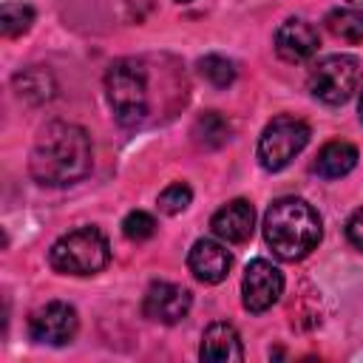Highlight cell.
Wrapping results in <instances>:
<instances>
[{"mask_svg":"<svg viewBox=\"0 0 363 363\" xmlns=\"http://www.w3.org/2000/svg\"><path fill=\"white\" fill-rule=\"evenodd\" d=\"M94 167L91 136L74 122H48L31 147L28 170L43 187H68L82 182Z\"/></svg>","mask_w":363,"mask_h":363,"instance_id":"obj_1","label":"cell"},{"mask_svg":"<svg viewBox=\"0 0 363 363\" xmlns=\"http://www.w3.org/2000/svg\"><path fill=\"white\" fill-rule=\"evenodd\" d=\"M323 235L318 210L295 196L275 199L264 213V241L281 261L306 258Z\"/></svg>","mask_w":363,"mask_h":363,"instance_id":"obj_2","label":"cell"},{"mask_svg":"<svg viewBox=\"0 0 363 363\" xmlns=\"http://www.w3.org/2000/svg\"><path fill=\"white\" fill-rule=\"evenodd\" d=\"M105 96L122 128H136L147 116V71L142 60L122 57L105 71Z\"/></svg>","mask_w":363,"mask_h":363,"instance_id":"obj_3","label":"cell"},{"mask_svg":"<svg viewBox=\"0 0 363 363\" xmlns=\"http://www.w3.org/2000/svg\"><path fill=\"white\" fill-rule=\"evenodd\" d=\"M111 261V244L96 227H77L57 238L48 250V264L62 275H96Z\"/></svg>","mask_w":363,"mask_h":363,"instance_id":"obj_4","label":"cell"},{"mask_svg":"<svg viewBox=\"0 0 363 363\" xmlns=\"http://www.w3.org/2000/svg\"><path fill=\"white\" fill-rule=\"evenodd\" d=\"M360 82V60L352 54H329L309 71V94L323 105H343Z\"/></svg>","mask_w":363,"mask_h":363,"instance_id":"obj_5","label":"cell"},{"mask_svg":"<svg viewBox=\"0 0 363 363\" xmlns=\"http://www.w3.org/2000/svg\"><path fill=\"white\" fill-rule=\"evenodd\" d=\"M309 125L298 116H275L267 122L258 139V162L264 170L278 173L284 170L309 142Z\"/></svg>","mask_w":363,"mask_h":363,"instance_id":"obj_6","label":"cell"},{"mask_svg":"<svg viewBox=\"0 0 363 363\" xmlns=\"http://www.w3.org/2000/svg\"><path fill=\"white\" fill-rule=\"evenodd\" d=\"M77 329H79L77 309L65 301H51L34 309L28 318V335L34 343H43V346H65L74 340Z\"/></svg>","mask_w":363,"mask_h":363,"instance_id":"obj_7","label":"cell"},{"mask_svg":"<svg viewBox=\"0 0 363 363\" xmlns=\"http://www.w3.org/2000/svg\"><path fill=\"white\" fill-rule=\"evenodd\" d=\"M284 295V275L275 264L267 258H255L247 264L244 278H241V301L244 309L252 315L267 312L278 298Z\"/></svg>","mask_w":363,"mask_h":363,"instance_id":"obj_8","label":"cell"},{"mask_svg":"<svg viewBox=\"0 0 363 363\" xmlns=\"http://www.w3.org/2000/svg\"><path fill=\"white\" fill-rule=\"evenodd\" d=\"M190 306H193L190 289L182 284H170V281H153L142 301L145 318H150L156 323H167V326L184 320Z\"/></svg>","mask_w":363,"mask_h":363,"instance_id":"obj_9","label":"cell"},{"mask_svg":"<svg viewBox=\"0 0 363 363\" xmlns=\"http://www.w3.org/2000/svg\"><path fill=\"white\" fill-rule=\"evenodd\" d=\"M318 45H320V37L315 26H309L301 17L284 20L275 31V54L284 62H303L318 51Z\"/></svg>","mask_w":363,"mask_h":363,"instance_id":"obj_10","label":"cell"},{"mask_svg":"<svg viewBox=\"0 0 363 363\" xmlns=\"http://www.w3.org/2000/svg\"><path fill=\"white\" fill-rule=\"evenodd\" d=\"M187 267L201 284H221L233 269V255L213 238H199L187 252Z\"/></svg>","mask_w":363,"mask_h":363,"instance_id":"obj_11","label":"cell"},{"mask_svg":"<svg viewBox=\"0 0 363 363\" xmlns=\"http://www.w3.org/2000/svg\"><path fill=\"white\" fill-rule=\"evenodd\" d=\"M210 227H213L216 238H221L227 244H244V241H250V235L255 230V210L247 199H233L213 213Z\"/></svg>","mask_w":363,"mask_h":363,"instance_id":"obj_12","label":"cell"},{"mask_svg":"<svg viewBox=\"0 0 363 363\" xmlns=\"http://www.w3.org/2000/svg\"><path fill=\"white\" fill-rule=\"evenodd\" d=\"M199 357L207 360V363H241L244 360V346H241V337H238L235 326L224 323V320L210 323L201 335Z\"/></svg>","mask_w":363,"mask_h":363,"instance_id":"obj_13","label":"cell"},{"mask_svg":"<svg viewBox=\"0 0 363 363\" xmlns=\"http://www.w3.org/2000/svg\"><path fill=\"white\" fill-rule=\"evenodd\" d=\"M357 164V147L352 142H343V139H335V142H326L318 156H315V173L320 179H343L354 170Z\"/></svg>","mask_w":363,"mask_h":363,"instance_id":"obj_14","label":"cell"},{"mask_svg":"<svg viewBox=\"0 0 363 363\" xmlns=\"http://www.w3.org/2000/svg\"><path fill=\"white\" fill-rule=\"evenodd\" d=\"M11 82H14L17 96H20V99H26V102H31V105L48 102V99L54 96V91H57L54 77H51L45 68H40V65H31V68H26V71L14 74V79H11Z\"/></svg>","mask_w":363,"mask_h":363,"instance_id":"obj_15","label":"cell"},{"mask_svg":"<svg viewBox=\"0 0 363 363\" xmlns=\"http://www.w3.org/2000/svg\"><path fill=\"white\" fill-rule=\"evenodd\" d=\"M230 139V122L218 111H204L193 122V142L204 150H218Z\"/></svg>","mask_w":363,"mask_h":363,"instance_id":"obj_16","label":"cell"},{"mask_svg":"<svg viewBox=\"0 0 363 363\" xmlns=\"http://www.w3.org/2000/svg\"><path fill=\"white\" fill-rule=\"evenodd\" d=\"M323 23L329 34H335L337 40L363 43V11L360 9H332Z\"/></svg>","mask_w":363,"mask_h":363,"instance_id":"obj_17","label":"cell"},{"mask_svg":"<svg viewBox=\"0 0 363 363\" xmlns=\"http://www.w3.org/2000/svg\"><path fill=\"white\" fill-rule=\"evenodd\" d=\"M34 23V9L26 3H6L0 9V31L3 37H20L31 28Z\"/></svg>","mask_w":363,"mask_h":363,"instance_id":"obj_18","label":"cell"},{"mask_svg":"<svg viewBox=\"0 0 363 363\" xmlns=\"http://www.w3.org/2000/svg\"><path fill=\"white\" fill-rule=\"evenodd\" d=\"M199 74H201L213 88H227V85H233V79H235V65H233L227 57H221V54H207V57L199 60Z\"/></svg>","mask_w":363,"mask_h":363,"instance_id":"obj_19","label":"cell"},{"mask_svg":"<svg viewBox=\"0 0 363 363\" xmlns=\"http://www.w3.org/2000/svg\"><path fill=\"white\" fill-rule=\"evenodd\" d=\"M190 201H193V190L184 182H173L159 193V210L167 216H179L182 210H187Z\"/></svg>","mask_w":363,"mask_h":363,"instance_id":"obj_20","label":"cell"},{"mask_svg":"<svg viewBox=\"0 0 363 363\" xmlns=\"http://www.w3.org/2000/svg\"><path fill=\"white\" fill-rule=\"evenodd\" d=\"M122 233H125L128 241H136V244L147 241L156 233V218L150 213H145V210H130L125 216V221H122Z\"/></svg>","mask_w":363,"mask_h":363,"instance_id":"obj_21","label":"cell"},{"mask_svg":"<svg viewBox=\"0 0 363 363\" xmlns=\"http://www.w3.org/2000/svg\"><path fill=\"white\" fill-rule=\"evenodd\" d=\"M346 235H349V241L363 252V207L352 213V218H349V224H346Z\"/></svg>","mask_w":363,"mask_h":363,"instance_id":"obj_22","label":"cell"},{"mask_svg":"<svg viewBox=\"0 0 363 363\" xmlns=\"http://www.w3.org/2000/svg\"><path fill=\"white\" fill-rule=\"evenodd\" d=\"M153 3H156V0H125V6H128V11H130L133 20H145L147 11L153 9Z\"/></svg>","mask_w":363,"mask_h":363,"instance_id":"obj_23","label":"cell"},{"mask_svg":"<svg viewBox=\"0 0 363 363\" xmlns=\"http://www.w3.org/2000/svg\"><path fill=\"white\" fill-rule=\"evenodd\" d=\"M357 113H360V122H363V91H360V102H357Z\"/></svg>","mask_w":363,"mask_h":363,"instance_id":"obj_24","label":"cell"},{"mask_svg":"<svg viewBox=\"0 0 363 363\" xmlns=\"http://www.w3.org/2000/svg\"><path fill=\"white\" fill-rule=\"evenodd\" d=\"M179 3H190V0H179Z\"/></svg>","mask_w":363,"mask_h":363,"instance_id":"obj_25","label":"cell"}]
</instances>
